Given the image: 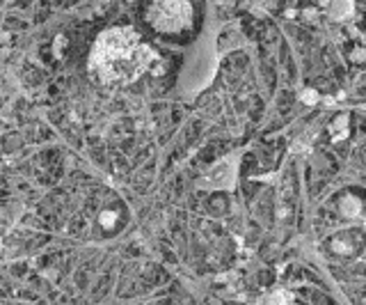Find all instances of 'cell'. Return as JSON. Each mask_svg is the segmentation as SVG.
Instances as JSON below:
<instances>
[{
  "instance_id": "obj_3",
  "label": "cell",
  "mask_w": 366,
  "mask_h": 305,
  "mask_svg": "<svg viewBox=\"0 0 366 305\" xmlns=\"http://www.w3.org/2000/svg\"><path fill=\"white\" fill-rule=\"evenodd\" d=\"M287 296L284 294H273V296H268V299H263V303L261 305H287Z\"/></svg>"
},
{
  "instance_id": "obj_1",
  "label": "cell",
  "mask_w": 366,
  "mask_h": 305,
  "mask_svg": "<svg viewBox=\"0 0 366 305\" xmlns=\"http://www.w3.org/2000/svg\"><path fill=\"white\" fill-rule=\"evenodd\" d=\"M156 53L128 28L108 30L94 44L90 67L104 85H126L142 76Z\"/></svg>"
},
{
  "instance_id": "obj_2",
  "label": "cell",
  "mask_w": 366,
  "mask_h": 305,
  "mask_svg": "<svg viewBox=\"0 0 366 305\" xmlns=\"http://www.w3.org/2000/svg\"><path fill=\"white\" fill-rule=\"evenodd\" d=\"M190 5L186 3H160L149 10V19L158 30H181L190 24Z\"/></svg>"
}]
</instances>
